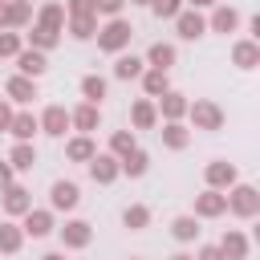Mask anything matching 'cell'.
<instances>
[{"label":"cell","mask_w":260,"mask_h":260,"mask_svg":"<svg viewBox=\"0 0 260 260\" xmlns=\"http://www.w3.org/2000/svg\"><path fill=\"white\" fill-rule=\"evenodd\" d=\"M142 89H146V98H162L171 89V81L162 69H142Z\"/></svg>","instance_id":"obj_30"},{"label":"cell","mask_w":260,"mask_h":260,"mask_svg":"<svg viewBox=\"0 0 260 260\" xmlns=\"http://www.w3.org/2000/svg\"><path fill=\"white\" fill-rule=\"evenodd\" d=\"M146 4H150V0H146Z\"/></svg>","instance_id":"obj_48"},{"label":"cell","mask_w":260,"mask_h":260,"mask_svg":"<svg viewBox=\"0 0 260 260\" xmlns=\"http://www.w3.org/2000/svg\"><path fill=\"white\" fill-rule=\"evenodd\" d=\"M32 162H37L32 142H16V146L8 150V167H12V171H32Z\"/></svg>","instance_id":"obj_29"},{"label":"cell","mask_w":260,"mask_h":260,"mask_svg":"<svg viewBox=\"0 0 260 260\" xmlns=\"http://www.w3.org/2000/svg\"><path fill=\"white\" fill-rule=\"evenodd\" d=\"M8 183H12V167H8V162H0V191H4Z\"/></svg>","instance_id":"obj_42"},{"label":"cell","mask_w":260,"mask_h":260,"mask_svg":"<svg viewBox=\"0 0 260 260\" xmlns=\"http://www.w3.org/2000/svg\"><path fill=\"white\" fill-rule=\"evenodd\" d=\"M232 61H236L240 69H256V65H260V45H256V41H236V45H232Z\"/></svg>","instance_id":"obj_22"},{"label":"cell","mask_w":260,"mask_h":260,"mask_svg":"<svg viewBox=\"0 0 260 260\" xmlns=\"http://www.w3.org/2000/svg\"><path fill=\"white\" fill-rule=\"evenodd\" d=\"M191 8H203V4H215V0H187Z\"/></svg>","instance_id":"obj_44"},{"label":"cell","mask_w":260,"mask_h":260,"mask_svg":"<svg viewBox=\"0 0 260 260\" xmlns=\"http://www.w3.org/2000/svg\"><path fill=\"white\" fill-rule=\"evenodd\" d=\"M187 118H191L195 130H219V126H223V110H219L215 102H207V98L187 102Z\"/></svg>","instance_id":"obj_4"},{"label":"cell","mask_w":260,"mask_h":260,"mask_svg":"<svg viewBox=\"0 0 260 260\" xmlns=\"http://www.w3.org/2000/svg\"><path fill=\"white\" fill-rule=\"evenodd\" d=\"M0 195H4V211H8V215H24V211L32 207V195H28L20 183H8Z\"/></svg>","instance_id":"obj_14"},{"label":"cell","mask_w":260,"mask_h":260,"mask_svg":"<svg viewBox=\"0 0 260 260\" xmlns=\"http://www.w3.org/2000/svg\"><path fill=\"white\" fill-rule=\"evenodd\" d=\"M32 20V4L28 0H8V32L12 28H24Z\"/></svg>","instance_id":"obj_34"},{"label":"cell","mask_w":260,"mask_h":260,"mask_svg":"<svg viewBox=\"0 0 260 260\" xmlns=\"http://www.w3.org/2000/svg\"><path fill=\"white\" fill-rule=\"evenodd\" d=\"M0 32H8V0H0Z\"/></svg>","instance_id":"obj_43"},{"label":"cell","mask_w":260,"mask_h":260,"mask_svg":"<svg viewBox=\"0 0 260 260\" xmlns=\"http://www.w3.org/2000/svg\"><path fill=\"white\" fill-rule=\"evenodd\" d=\"M228 211V191H203V195H195V219H215V215H223Z\"/></svg>","instance_id":"obj_6"},{"label":"cell","mask_w":260,"mask_h":260,"mask_svg":"<svg viewBox=\"0 0 260 260\" xmlns=\"http://www.w3.org/2000/svg\"><path fill=\"white\" fill-rule=\"evenodd\" d=\"M37 126L45 130V134H53V138H61L65 130H69V110L65 106H49L41 118H37Z\"/></svg>","instance_id":"obj_11"},{"label":"cell","mask_w":260,"mask_h":260,"mask_svg":"<svg viewBox=\"0 0 260 260\" xmlns=\"http://www.w3.org/2000/svg\"><path fill=\"white\" fill-rule=\"evenodd\" d=\"M146 167H150V154H146V150H138V146H134L130 154H122V158H118V171H122V175H130V179L146 175Z\"/></svg>","instance_id":"obj_23"},{"label":"cell","mask_w":260,"mask_h":260,"mask_svg":"<svg viewBox=\"0 0 260 260\" xmlns=\"http://www.w3.org/2000/svg\"><path fill=\"white\" fill-rule=\"evenodd\" d=\"M207 187H211V191H228V187H236V167L223 162V158L207 162Z\"/></svg>","instance_id":"obj_13"},{"label":"cell","mask_w":260,"mask_h":260,"mask_svg":"<svg viewBox=\"0 0 260 260\" xmlns=\"http://www.w3.org/2000/svg\"><path fill=\"white\" fill-rule=\"evenodd\" d=\"M20 244H24V232L12 219H4L0 223V252H20Z\"/></svg>","instance_id":"obj_35"},{"label":"cell","mask_w":260,"mask_h":260,"mask_svg":"<svg viewBox=\"0 0 260 260\" xmlns=\"http://www.w3.org/2000/svg\"><path fill=\"white\" fill-rule=\"evenodd\" d=\"M16 69H20V77H32V81H37V77L49 69V61H45L41 49H20V53H16Z\"/></svg>","instance_id":"obj_10"},{"label":"cell","mask_w":260,"mask_h":260,"mask_svg":"<svg viewBox=\"0 0 260 260\" xmlns=\"http://www.w3.org/2000/svg\"><path fill=\"white\" fill-rule=\"evenodd\" d=\"M130 37H134L130 20L114 16V20H106V24L98 28V49H102V53H122V49L130 45Z\"/></svg>","instance_id":"obj_3"},{"label":"cell","mask_w":260,"mask_h":260,"mask_svg":"<svg viewBox=\"0 0 260 260\" xmlns=\"http://www.w3.org/2000/svg\"><path fill=\"white\" fill-rule=\"evenodd\" d=\"M77 199H81V191H77V183H69V179H57V183L49 187V203H53V211H73Z\"/></svg>","instance_id":"obj_7"},{"label":"cell","mask_w":260,"mask_h":260,"mask_svg":"<svg viewBox=\"0 0 260 260\" xmlns=\"http://www.w3.org/2000/svg\"><path fill=\"white\" fill-rule=\"evenodd\" d=\"M65 24L77 41H89L98 37V12H93V0H69L65 4Z\"/></svg>","instance_id":"obj_2"},{"label":"cell","mask_w":260,"mask_h":260,"mask_svg":"<svg viewBox=\"0 0 260 260\" xmlns=\"http://www.w3.org/2000/svg\"><path fill=\"white\" fill-rule=\"evenodd\" d=\"M175 28H179V37H183V41H195V37H203V32H207V20L199 16V8H187V12H179V16H175Z\"/></svg>","instance_id":"obj_9"},{"label":"cell","mask_w":260,"mask_h":260,"mask_svg":"<svg viewBox=\"0 0 260 260\" xmlns=\"http://www.w3.org/2000/svg\"><path fill=\"white\" fill-rule=\"evenodd\" d=\"M130 260H138V256H130Z\"/></svg>","instance_id":"obj_47"},{"label":"cell","mask_w":260,"mask_h":260,"mask_svg":"<svg viewBox=\"0 0 260 260\" xmlns=\"http://www.w3.org/2000/svg\"><path fill=\"white\" fill-rule=\"evenodd\" d=\"M98 122H102V106H89V102H81L73 114H69V126H77L81 134H89V130H98Z\"/></svg>","instance_id":"obj_15"},{"label":"cell","mask_w":260,"mask_h":260,"mask_svg":"<svg viewBox=\"0 0 260 260\" xmlns=\"http://www.w3.org/2000/svg\"><path fill=\"white\" fill-rule=\"evenodd\" d=\"M37 130H41V126H37V114H28V110L12 114V122H8V134H12L16 142H32Z\"/></svg>","instance_id":"obj_16"},{"label":"cell","mask_w":260,"mask_h":260,"mask_svg":"<svg viewBox=\"0 0 260 260\" xmlns=\"http://www.w3.org/2000/svg\"><path fill=\"white\" fill-rule=\"evenodd\" d=\"M150 12H154L158 20H175V16L183 12V0H150Z\"/></svg>","instance_id":"obj_37"},{"label":"cell","mask_w":260,"mask_h":260,"mask_svg":"<svg viewBox=\"0 0 260 260\" xmlns=\"http://www.w3.org/2000/svg\"><path fill=\"white\" fill-rule=\"evenodd\" d=\"M142 57H134V53H122L118 61H114V77L118 81H130V77H142Z\"/></svg>","instance_id":"obj_26"},{"label":"cell","mask_w":260,"mask_h":260,"mask_svg":"<svg viewBox=\"0 0 260 260\" xmlns=\"http://www.w3.org/2000/svg\"><path fill=\"white\" fill-rule=\"evenodd\" d=\"M61 28H65V4H57V0H49V4H41V12H37V24H32V32H28V41H32V49H53L57 41H61Z\"/></svg>","instance_id":"obj_1"},{"label":"cell","mask_w":260,"mask_h":260,"mask_svg":"<svg viewBox=\"0 0 260 260\" xmlns=\"http://www.w3.org/2000/svg\"><path fill=\"white\" fill-rule=\"evenodd\" d=\"M158 110H162V118H167V122H179V118L187 114V98H183V93H175V89H167V93L158 98Z\"/></svg>","instance_id":"obj_24"},{"label":"cell","mask_w":260,"mask_h":260,"mask_svg":"<svg viewBox=\"0 0 260 260\" xmlns=\"http://www.w3.org/2000/svg\"><path fill=\"white\" fill-rule=\"evenodd\" d=\"M158 134H162V146H171V150H183V146L191 142V130H187L183 122H167Z\"/></svg>","instance_id":"obj_28"},{"label":"cell","mask_w":260,"mask_h":260,"mask_svg":"<svg viewBox=\"0 0 260 260\" xmlns=\"http://www.w3.org/2000/svg\"><path fill=\"white\" fill-rule=\"evenodd\" d=\"M24 45H20V37L16 32H0V57H16Z\"/></svg>","instance_id":"obj_39"},{"label":"cell","mask_w":260,"mask_h":260,"mask_svg":"<svg viewBox=\"0 0 260 260\" xmlns=\"http://www.w3.org/2000/svg\"><path fill=\"white\" fill-rule=\"evenodd\" d=\"M93 154H98V146H93L89 134H77V138L65 142V158H69V162H89Z\"/></svg>","instance_id":"obj_18"},{"label":"cell","mask_w":260,"mask_h":260,"mask_svg":"<svg viewBox=\"0 0 260 260\" xmlns=\"http://www.w3.org/2000/svg\"><path fill=\"white\" fill-rule=\"evenodd\" d=\"M20 232H24V236H32V240L49 236V232H53V211H45V207H28V211H24Z\"/></svg>","instance_id":"obj_8"},{"label":"cell","mask_w":260,"mask_h":260,"mask_svg":"<svg viewBox=\"0 0 260 260\" xmlns=\"http://www.w3.org/2000/svg\"><path fill=\"white\" fill-rule=\"evenodd\" d=\"M81 98H85L89 106H102V98H106V77L85 73V77H81Z\"/></svg>","instance_id":"obj_31"},{"label":"cell","mask_w":260,"mask_h":260,"mask_svg":"<svg viewBox=\"0 0 260 260\" xmlns=\"http://www.w3.org/2000/svg\"><path fill=\"white\" fill-rule=\"evenodd\" d=\"M146 65H150V69H162V73H167V69L175 65V45H167V41H154V45L146 49Z\"/></svg>","instance_id":"obj_21"},{"label":"cell","mask_w":260,"mask_h":260,"mask_svg":"<svg viewBox=\"0 0 260 260\" xmlns=\"http://www.w3.org/2000/svg\"><path fill=\"white\" fill-rule=\"evenodd\" d=\"M171 236H175L179 244H191V240L199 236V219H195V215H179V219L171 223Z\"/></svg>","instance_id":"obj_33"},{"label":"cell","mask_w":260,"mask_h":260,"mask_svg":"<svg viewBox=\"0 0 260 260\" xmlns=\"http://www.w3.org/2000/svg\"><path fill=\"white\" fill-rule=\"evenodd\" d=\"M8 98H12V102H20V106H24V102H32V98H37V81H32V77H20V73H16V77H8Z\"/></svg>","instance_id":"obj_27"},{"label":"cell","mask_w":260,"mask_h":260,"mask_svg":"<svg viewBox=\"0 0 260 260\" xmlns=\"http://www.w3.org/2000/svg\"><path fill=\"white\" fill-rule=\"evenodd\" d=\"M219 252H223V260H244L248 256V236L244 232H223V240H219Z\"/></svg>","instance_id":"obj_19"},{"label":"cell","mask_w":260,"mask_h":260,"mask_svg":"<svg viewBox=\"0 0 260 260\" xmlns=\"http://www.w3.org/2000/svg\"><path fill=\"white\" fill-rule=\"evenodd\" d=\"M8 122H12V106L0 102V130H8Z\"/></svg>","instance_id":"obj_41"},{"label":"cell","mask_w":260,"mask_h":260,"mask_svg":"<svg viewBox=\"0 0 260 260\" xmlns=\"http://www.w3.org/2000/svg\"><path fill=\"white\" fill-rule=\"evenodd\" d=\"M130 122H134L138 130H150V126L158 122V110H154V102H150V98L134 102V106H130Z\"/></svg>","instance_id":"obj_25"},{"label":"cell","mask_w":260,"mask_h":260,"mask_svg":"<svg viewBox=\"0 0 260 260\" xmlns=\"http://www.w3.org/2000/svg\"><path fill=\"white\" fill-rule=\"evenodd\" d=\"M195 260H223V252H219V244H203Z\"/></svg>","instance_id":"obj_40"},{"label":"cell","mask_w":260,"mask_h":260,"mask_svg":"<svg viewBox=\"0 0 260 260\" xmlns=\"http://www.w3.org/2000/svg\"><path fill=\"white\" fill-rule=\"evenodd\" d=\"M171 260H195V256H187V252H179V256H171Z\"/></svg>","instance_id":"obj_46"},{"label":"cell","mask_w":260,"mask_h":260,"mask_svg":"<svg viewBox=\"0 0 260 260\" xmlns=\"http://www.w3.org/2000/svg\"><path fill=\"white\" fill-rule=\"evenodd\" d=\"M85 167H89V179H93V183H114V179L122 175V171H118V158H114V154H93V158H89Z\"/></svg>","instance_id":"obj_12"},{"label":"cell","mask_w":260,"mask_h":260,"mask_svg":"<svg viewBox=\"0 0 260 260\" xmlns=\"http://www.w3.org/2000/svg\"><path fill=\"white\" fill-rule=\"evenodd\" d=\"M122 223H126L130 232H142V228L150 223V207H146V203H130V207L122 211Z\"/></svg>","instance_id":"obj_32"},{"label":"cell","mask_w":260,"mask_h":260,"mask_svg":"<svg viewBox=\"0 0 260 260\" xmlns=\"http://www.w3.org/2000/svg\"><path fill=\"white\" fill-rule=\"evenodd\" d=\"M228 211H236V215L252 219V215L260 211V195H256V187H248V183L232 187V195H228Z\"/></svg>","instance_id":"obj_5"},{"label":"cell","mask_w":260,"mask_h":260,"mask_svg":"<svg viewBox=\"0 0 260 260\" xmlns=\"http://www.w3.org/2000/svg\"><path fill=\"white\" fill-rule=\"evenodd\" d=\"M207 28H215V32H236V28H240V12H236L232 4H219V8L211 12Z\"/></svg>","instance_id":"obj_20"},{"label":"cell","mask_w":260,"mask_h":260,"mask_svg":"<svg viewBox=\"0 0 260 260\" xmlns=\"http://www.w3.org/2000/svg\"><path fill=\"white\" fill-rule=\"evenodd\" d=\"M41 260H65V256H61V252H49V256H41Z\"/></svg>","instance_id":"obj_45"},{"label":"cell","mask_w":260,"mask_h":260,"mask_svg":"<svg viewBox=\"0 0 260 260\" xmlns=\"http://www.w3.org/2000/svg\"><path fill=\"white\" fill-rule=\"evenodd\" d=\"M122 4H126V0H93V12L114 20V16H122Z\"/></svg>","instance_id":"obj_38"},{"label":"cell","mask_w":260,"mask_h":260,"mask_svg":"<svg viewBox=\"0 0 260 260\" xmlns=\"http://www.w3.org/2000/svg\"><path fill=\"white\" fill-rule=\"evenodd\" d=\"M130 150H134V130H114V134H110V154L122 158V154H130Z\"/></svg>","instance_id":"obj_36"},{"label":"cell","mask_w":260,"mask_h":260,"mask_svg":"<svg viewBox=\"0 0 260 260\" xmlns=\"http://www.w3.org/2000/svg\"><path fill=\"white\" fill-rule=\"evenodd\" d=\"M89 236H93V228H89L85 219H69V223L61 228V244H65V248H85Z\"/></svg>","instance_id":"obj_17"}]
</instances>
